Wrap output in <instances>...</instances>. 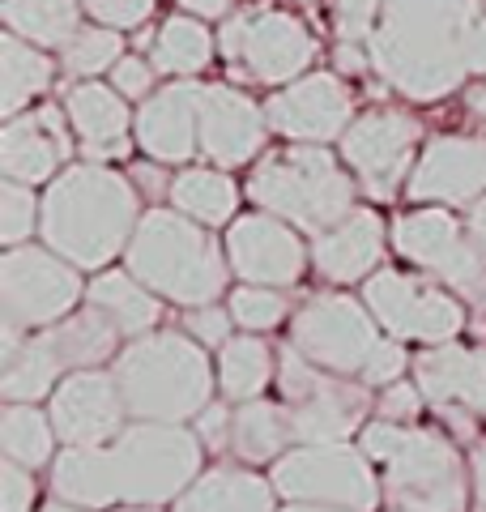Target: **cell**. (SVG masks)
<instances>
[{
  "mask_svg": "<svg viewBox=\"0 0 486 512\" xmlns=\"http://www.w3.org/2000/svg\"><path fill=\"white\" fill-rule=\"evenodd\" d=\"M469 483H474V508L486 512V436L474 440V453H469Z\"/></svg>",
  "mask_w": 486,
  "mask_h": 512,
  "instance_id": "47",
  "label": "cell"
},
{
  "mask_svg": "<svg viewBox=\"0 0 486 512\" xmlns=\"http://www.w3.org/2000/svg\"><path fill=\"white\" fill-rule=\"evenodd\" d=\"M469 64H474V73H486V13L474 30V47H469Z\"/></svg>",
  "mask_w": 486,
  "mask_h": 512,
  "instance_id": "50",
  "label": "cell"
},
{
  "mask_svg": "<svg viewBox=\"0 0 486 512\" xmlns=\"http://www.w3.org/2000/svg\"><path fill=\"white\" fill-rule=\"evenodd\" d=\"M269 137V116L256 107L248 94L222 82H209L201 90V154L214 167L231 171L252 163L265 150Z\"/></svg>",
  "mask_w": 486,
  "mask_h": 512,
  "instance_id": "21",
  "label": "cell"
},
{
  "mask_svg": "<svg viewBox=\"0 0 486 512\" xmlns=\"http://www.w3.org/2000/svg\"><path fill=\"white\" fill-rule=\"evenodd\" d=\"M359 448L376 466L384 504L393 512H469V466L440 431L371 419L359 431Z\"/></svg>",
  "mask_w": 486,
  "mask_h": 512,
  "instance_id": "4",
  "label": "cell"
},
{
  "mask_svg": "<svg viewBox=\"0 0 486 512\" xmlns=\"http://www.w3.org/2000/svg\"><path fill=\"white\" fill-rule=\"evenodd\" d=\"M201 82L171 77L137 107V146L154 163H188L201 154Z\"/></svg>",
  "mask_w": 486,
  "mask_h": 512,
  "instance_id": "22",
  "label": "cell"
},
{
  "mask_svg": "<svg viewBox=\"0 0 486 512\" xmlns=\"http://www.w3.org/2000/svg\"><path fill=\"white\" fill-rule=\"evenodd\" d=\"M81 299V278L69 256L56 248L18 244L0 256V342H18L64 320Z\"/></svg>",
  "mask_w": 486,
  "mask_h": 512,
  "instance_id": "9",
  "label": "cell"
},
{
  "mask_svg": "<svg viewBox=\"0 0 486 512\" xmlns=\"http://www.w3.org/2000/svg\"><path fill=\"white\" fill-rule=\"evenodd\" d=\"M482 13V0H384L367 39L371 69L414 103L444 99L474 73L469 47Z\"/></svg>",
  "mask_w": 486,
  "mask_h": 512,
  "instance_id": "2",
  "label": "cell"
},
{
  "mask_svg": "<svg viewBox=\"0 0 486 512\" xmlns=\"http://www.w3.org/2000/svg\"><path fill=\"white\" fill-rule=\"evenodd\" d=\"M278 512H350V508H333V504H299V500H286V508Z\"/></svg>",
  "mask_w": 486,
  "mask_h": 512,
  "instance_id": "51",
  "label": "cell"
},
{
  "mask_svg": "<svg viewBox=\"0 0 486 512\" xmlns=\"http://www.w3.org/2000/svg\"><path fill=\"white\" fill-rule=\"evenodd\" d=\"M116 512H162L158 504H120Z\"/></svg>",
  "mask_w": 486,
  "mask_h": 512,
  "instance_id": "54",
  "label": "cell"
},
{
  "mask_svg": "<svg viewBox=\"0 0 486 512\" xmlns=\"http://www.w3.org/2000/svg\"><path fill=\"white\" fill-rule=\"evenodd\" d=\"M393 244L414 269L444 282L469 308H486V252L444 205H423L393 222Z\"/></svg>",
  "mask_w": 486,
  "mask_h": 512,
  "instance_id": "11",
  "label": "cell"
},
{
  "mask_svg": "<svg viewBox=\"0 0 486 512\" xmlns=\"http://www.w3.org/2000/svg\"><path fill=\"white\" fill-rule=\"evenodd\" d=\"M231 414L218 402H209L201 414H197V436L205 444V453H231Z\"/></svg>",
  "mask_w": 486,
  "mask_h": 512,
  "instance_id": "46",
  "label": "cell"
},
{
  "mask_svg": "<svg viewBox=\"0 0 486 512\" xmlns=\"http://www.w3.org/2000/svg\"><path fill=\"white\" fill-rule=\"evenodd\" d=\"M218 47L231 73L256 86H286L316 60L312 30L282 9H243L239 18L222 26Z\"/></svg>",
  "mask_w": 486,
  "mask_h": 512,
  "instance_id": "12",
  "label": "cell"
},
{
  "mask_svg": "<svg viewBox=\"0 0 486 512\" xmlns=\"http://www.w3.org/2000/svg\"><path fill=\"white\" fill-rule=\"evenodd\" d=\"M410 201L418 205H469L486 197V137H440L410 171Z\"/></svg>",
  "mask_w": 486,
  "mask_h": 512,
  "instance_id": "23",
  "label": "cell"
},
{
  "mask_svg": "<svg viewBox=\"0 0 486 512\" xmlns=\"http://www.w3.org/2000/svg\"><path fill=\"white\" fill-rule=\"evenodd\" d=\"M414 380L427 406L452 423L457 436H469L486 419V346L435 342L414 355Z\"/></svg>",
  "mask_w": 486,
  "mask_h": 512,
  "instance_id": "16",
  "label": "cell"
},
{
  "mask_svg": "<svg viewBox=\"0 0 486 512\" xmlns=\"http://www.w3.org/2000/svg\"><path fill=\"white\" fill-rule=\"evenodd\" d=\"M469 107H474V116L486 124V86H478L474 94H469Z\"/></svg>",
  "mask_w": 486,
  "mask_h": 512,
  "instance_id": "52",
  "label": "cell"
},
{
  "mask_svg": "<svg viewBox=\"0 0 486 512\" xmlns=\"http://www.w3.org/2000/svg\"><path fill=\"white\" fill-rule=\"evenodd\" d=\"M56 440L60 436L52 414L39 410V402H9L0 414V448H5V457L22 461L30 470H43L52 461Z\"/></svg>",
  "mask_w": 486,
  "mask_h": 512,
  "instance_id": "36",
  "label": "cell"
},
{
  "mask_svg": "<svg viewBox=\"0 0 486 512\" xmlns=\"http://www.w3.org/2000/svg\"><path fill=\"white\" fill-rule=\"evenodd\" d=\"M171 205L188 218L205 222V227H231L239 210V188L222 167H188L171 180L167 188Z\"/></svg>",
  "mask_w": 486,
  "mask_h": 512,
  "instance_id": "32",
  "label": "cell"
},
{
  "mask_svg": "<svg viewBox=\"0 0 486 512\" xmlns=\"http://www.w3.org/2000/svg\"><path fill=\"white\" fill-rule=\"evenodd\" d=\"M278 393L290 410L295 444H346L359 436L371 414V384L354 376L324 372L295 346L278 355Z\"/></svg>",
  "mask_w": 486,
  "mask_h": 512,
  "instance_id": "8",
  "label": "cell"
},
{
  "mask_svg": "<svg viewBox=\"0 0 486 512\" xmlns=\"http://www.w3.org/2000/svg\"><path fill=\"white\" fill-rule=\"evenodd\" d=\"M354 184L342 163L312 141H295L265 154L248 175V197L290 227L320 235L354 210Z\"/></svg>",
  "mask_w": 486,
  "mask_h": 512,
  "instance_id": "7",
  "label": "cell"
},
{
  "mask_svg": "<svg viewBox=\"0 0 486 512\" xmlns=\"http://www.w3.org/2000/svg\"><path fill=\"white\" fill-rule=\"evenodd\" d=\"M47 414H52V423H56L60 444H69V448H99L128 427L124 423L128 402L120 393V380H116V372H103V367L69 372V380L56 384Z\"/></svg>",
  "mask_w": 486,
  "mask_h": 512,
  "instance_id": "17",
  "label": "cell"
},
{
  "mask_svg": "<svg viewBox=\"0 0 486 512\" xmlns=\"http://www.w3.org/2000/svg\"><path fill=\"white\" fill-rule=\"evenodd\" d=\"M380 256H384V218L376 210H359V205L337 227L312 239V269L333 286L367 282L376 274Z\"/></svg>",
  "mask_w": 486,
  "mask_h": 512,
  "instance_id": "24",
  "label": "cell"
},
{
  "mask_svg": "<svg viewBox=\"0 0 486 512\" xmlns=\"http://www.w3.org/2000/svg\"><path fill=\"white\" fill-rule=\"evenodd\" d=\"M226 308H231V316H235L239 329H248V333H269V329H278L282 320H286L290 303H286V295H282V286L243 282V286H235V291H231Z\"/></svg>",
  "mask_w": 486,
  "mask_h": 512,
  "instance_id": "38",
  "label": "cell"
},
{
  "mask_svg": "<svg viewBox=\"0 0 486 512\" xmlns=\"http://www.w3.org/2000/svg\"><path fill=\"white\" fill-rule=\"evenodd\" d=\"M0 355H5V363H0V397L5 402H43L56 393L60 376L69 372L43 329L0 346Z\"/></svg>",
  "mask_w": 486,
  "mask_h": 512,
  "instance_id": "27",
  "label": "cell"
},
{
  "mask_svg": "<svg viewBox=\"0 0 486 512\" xmlns=\"http://www.w3.org/2000/svg\"><path fill=\"white\" fill-rule=\"evenodd\" d=\"M43 333L52 338L56 355L64 359L69 372H81V367H103L107 359H116L124 350V342H128L116 320H111L103 308H94V303L73 308L69 316L56 320V325H47Z\"/></svg>",
  "mask_w": 486,
  "mask_h": 512,
  "instance_id": "28",
  "label": "cell"
},
{
  "mask_svg": "<svg viewBox=\"0 0 486 512\" xmlns=\"http://www.w3.org/2000/svg\"><path fill=\"white\" fill-rule=\"evenodd\" d=\"M73 154L69 141V111L47 103L22 116H9V124L0 128V171L5 180L18 184H47L64 171Z\"/></svg>",
  "mask_w": 486,
  "mask_h": 512,
  "instance_id": "20",
  "label": "cell"
},
{
  "mask_svg": "<svg viewBox=\"0 0 486 512\" xmlns=\"http://www.w3.org/2000/svg\"><path fill=\"white\" fill-rule=\"evenodd\" d=\"M116 380L133 419L188 423L214 402L218 372L209 367V346L188 329H150L124 342L116 355Z\"/></svg>",
  "mask_w": 486,
  "mask_h": 512,
  "instance_id": "5",
  "label": "cell"
},
{
  "mask_svg": "<svg viewBox=\"0 0 486 512\" xmlns=\"http://www.w3.org/2000/svg\"><path fill=\"white\" fill-rule=\"evenodd\" d=\"M52 86V60L43 56V47L26 43L22 35L0 39V111L5 116H22L26 103Z\"/></svg>",
  "mask_w": 486,
  "mask_h": 512,
  "instance_id": "33",
  "label": "cell"
},
{
  "mask_svg": "<svg viewBox=\"0 0 486 512\" xmlns=\"http://www.w3.org/2000/svg\"><path fill=\"white\" fill-rule=\"evenodd\" d=\"M329 9H333L337 39L342 43H367L371 30H376V22H380L384 0H329Z\"/></svg>",
  "mask_w": 486,
  "mask_h": 512,
  "instance_id": "40",
  "label": "cell"
},
{
  "mask_svg": "<svg viewBox=\"0 0 486 512\" xmlns=\"http://www.w3.org/2000/svg\"><path fill=\"white\" fill-rule=\"evenodd\" d=\"M39 218H43V201H35L30 184H18V180L0 184V239H5L9 248L26 244V239L35 235Z\"/></svg>",
  "mask_w": 486,
  "mask_h": 512,
  "instance_id": "39",
  "label": "cell"
},
{
  "mask_svg": "<svg viewBox=\"0 0 486 512\" xmlns=\"http://www.w3.org/2000/svg\"><path fill=\"white\" fill-rule=\"evenodd\" d=\"M141 222L137 188L103 163L64 167L43 197V244L77 269H103L128 248Z\"/></svg>",
  "mask_w": 486,
  "mask_h": 512,
  "instance_id": "3",
  "label": "cell"
},
{
  "mask_svg": "<svg viewBox=\"0 0 486 512\" xmlns=\"http://www.w3.org/2000/svg\"><path fill=\"white\" fill-rule=\"evenodd\" d=\"M60 60H64V73L81 77V82H94L99 73L116 69L120 64V35L116 26H81L77 35L69 39V47H60Z\"/></svg>",
  "mask_w": 486,
  "mask_h": 512,
  "instance_id": "37",
  "label": "cell"
},
{
  "mask_svg": "<svg viewBox=\"0 0 486 512\" xmlns=\"http://www.w3.org/2000/svg\"><path fill=\"white\" fill-rule=\"evenodd\" d=\"M81 0H5V26L35 47H69L81 30Z\"/></svg>",
  "mask_w": 486,
  "mask_h": 512,
  "instance_id": "35",
  "label": "cell"
},
{
  "mask_svg": "<svg viewBox=\"0 0 486 512\" xmlns=\"http://www.w3.org/2000/svg\"><path fill=\"white\" fill-rule=\"evenodd\" d=\"M226 261H231V269L243 282L290 291L303 278L312 252H307L299 231L286 218L261 210V214H239L226 227Z\"/></svg>",
  "mask_w": 486,
  "mask_h": 512,
  "instance_id": "18",
  "label": "cell"
},
{
  "mask_svg": "<svg viewBox=\"0 0 486 512\" xmlns=\"http://www.w3.org/2000/svg\"><path fill=\"white\" fill-rule=\"evenodd\" d=\"M269 128L286 141H337L354 120V99L342 77L333 73H303L295 82H286L282 90H273V99L265 103Z\"/></svg>",
  "mask_w": 486,
  "mask_h": 512,
  "instance_id": "19",
  "label": "cell"
},
{
  "mask_svg": "<svg viewBox=\"0 0 486 512\" xmlns=\"http://www.w3.org/2000/svg\"><path fill=\"white\" fill-rule=\"evenodd\" d=\"M64 111L77 133V146L90 163H107V158H124L128 150V133H133V111H128L124 94L99 86V82H81L64 94Z\"/></svg>",
  "mask_w": 486,
  "mask_h": 512,
  "instance_id": "25",
  "label": "cell"
},
{
  "mask_svg": "<svg viewBox=\"0 0 486 512\" xmlns=\"http://www.w3.org/2000/svg\"><path fill=\"white\" fill-rule=\"evenodd\" d=\"M363 299L380 329L397 342H452L465 329V308L461 295H452L444 282L435 278H414L401 269H376L363 282Z\"/></svg>",
  "mask_w": 486,
  "mask_h": 512,
  "instance_id": "14",
  "label": "cell"
},
{
  "mask_svg": "<svg viewBox=\"0 0 486 512\" xmlns=\"http://www.w3.org/2000/svg\"><path fill=\"white\" fill-rule=\"evenodd\" d=\"M43 512H90V508H81V504H69V500H56V504H47Z\"/></svg>",
  "mask_w": 486,
  "mask_h": 512,
  "instance_id": "53",
  "label": "cell"
},
{
  "mask_svg": "<svg viewBox=\"0 0 486 512\" xmlns=\"http://www.w3.org/2000/svg\"><path fill=\"white\" fill-rule=\"evenodd\" d=\"M427 397L423 389H418V380H393L384 384V389L376 393V419H388V423H414L418 414H423Z\"/></svg>",
  "mask_w": 486,
  "mask_h": 512,
  "instance_id": "41",
  "label": "cell"
},
{
  "mask_svg": "<svg viewBox=\"0 0 486 512\" xmlns=\"http://www.w3.org/2000/svg\"><path fill=\"white\" fill-rule=\"evenodd\" d=\"M86 299L116 320L128 342L158 329V320H162V295H154L128 265L124 269H103V274L86 286Z\"/></svg>",
  "mask_w": 486,
  "mask_h": 512,
  "instance_id": "30",
  "label": "cell"
},
{
  "mask_svg": "<svg viewBox=\"0 0 486 512\" xmlns=\"http://www.w3.org/2000/svg\"><path fill=\"white\" fill-rule=\"evenodd\" d=\"M154 60H141V56H120V64L111 69V82L124 99H150L154 90Z\"/></svg>",
  "mask_w": 486,
  "mask_h": 512,
  "instance_id": "45",
  "label": "cell"
},
{
  "mask_svg": "<svg viewBox=\"0 0 486 512\" xmlns=\"http://www.w3.org/2000/svg\"><path fill=\"white\" fill-rule=\"evenodd\" d=\"M465 231L474 235V244L486 252V197H478V201L465 205Z\"/></svg>",
  "mask_w": 486,
  "mask_h": 512,
  "instance_id": "48",
  "label": "cell"
},
{
  "mask_svg": "<svg viewBox=\"0 0 486 512\" xmlns=\"http://www.w3.org/2000/svg\"><path fill=\"white\" fill-rule=\"evenodd\" d=\"M273 380H278V359H273V346L261 338V333H239V338H231L222 346V355H218V393L231 406L261 397Z\"/></svg>",
  "mask_w": 486,
  "mask_h": 512,
  "instance_id": "31",
  "label": "cell"
},
{
  "mask_svg": "<svg viewBox=\"0 0 486 512\" xmlns=\"http://www.w3.org/2000/svg\"><path fill=\"white\" fill-rule=\"evenodd\" d=\"M184 13H197V18H222V13H231L235 0H180Z\"/></svg>",
  "mask_w": 486,
  "mask_h": 512,
  "instance_id": "49",
  "label": "cell"
},
{
  "mask_svg": "<svg viewBox=\"0 0 486 512\" xmlns=\"http://www.w3.org/2000/svg\"><path fill=\"white\" fill-rule=\"evenodd\" d=\"M418 141H423L418 116L397 107H371L342 133V163L371 201H393L401 184H410Z\"/></svg>",
  "mask_w": 486,
  "mask_h": 512,
  "instance_id": "15",
  "label": "cell"
},
{
  "mask_svg": "<svg viewBox=\"0 0 486 512\" xmlns=\"http://www.w3.org/2000/svg\"><path fill=\"white\" fill-rule=\"evenodd\" d=\"M273 495V478L248 466H214L197 474V483L175 500V512H278Z\"/></svg>",
  "mask_w": 486,
  "mask_h": 512,
  "instance_id": "26",
  "label": "cell"
},
{
  "mask_svg": "<svg viewBox=\"0 0 486 512\" xmlns=\"http://www.w3.org/2000/svg\"><path fill=\"white\" fill-rule=\"evenodd\" d=\"M205 444L184 423L137 419L99 448H64L52 461L56 500L90 512L116 504H167L197 483Z\"/></svg>",
  "mask_w": 486,
  "mask_h": 512,
  "instance_id": "1",
  "label": "cell"
},
{
  "mask_svg": "<svg viewBox=\"0 0 486 512\" xmlns=\"http://www.w3.org/2000/svg\"><path fill=\"white\" fill-rule=\"evenodd\" d=\"M269 478L282 500L299 504H333L350 512H376L384 504L371 457L350 444H295L273 461Z\"/></svg>",
  "mask_w": 486,
  "mask_h": 512,
  "instance_id": "10",
  "label": "cell"
},
{
  "mask_svg": "<svg viewBox=\"0 0 486 512\" xmlns=\"http://www.w3.org/2000/svg\"><path fill=\"white\" fill-rule=\"evenodd\" d=\"M290 346L303 350L324 372L363 380L376 350L384 346V333H380V320L371 316L367 299L312 295L295 312V320H290Z\"/></svg>",
  "mask_w": 486,
  "mask_h": 512,
  "instance_id": "13",
  "label": "cell"
},
{
  "mask_svg": "<svg viewBox=\"0 0 486 512\" xmlns=\"http://www.w3.org/2000/svg\"><path fill=\"white\" fill-rule=\"evenodd\" d=\"M295 448V427H290L286 402H239L231 414V453L243 466H273L282 453Z\"/></svg>",
  "mask_w": 486,
  "mask_h": 512,
  "instance_id": "29",
  "label": "cell"
},
{
  "mask_svg": "<svg viewBox=\"0 0 486 512\" xmlns=\"http://www.w3.org/2000/svg\"><path fill=\"white\" fill-rule=\"evenodd\" d=\"M124 265L154 295L180 308H201L226 291V252L205 222L180 210H145L124 248Z\"/></svg>",
  "mask_w": 486,
  "mask_h": 512,
  "instance_id": "6",
  "label": "cell"
},
{
  "mask_svg": "<svg viewBox=\"0 0 486 512\" xmlns=\"http://www.w3.org/2000/svg\"><path fill=\"white\" fill-rule=\"evenodd\" d=\"M81 5H86V13L94 22L116 26V30L150 22V13H154V0H81Z\"/></svg>",
  "mask_w": 486,
  "mask_h": 512,
  "instance_id": "44",
  "label": "cell"
},
{
  "mask_svg": "<svg viewBox=\"0 0 486 512\" xmlns=\"http://www.w3.org/2000/svg\"><path fill=\"white\" fill-rule=\"evenodd\" d=\"M0 512H35V470L13 457L0 466Z\"/></svg>",
  "mask_w": 486,
  "mask_h": 512,
  "instance_id": "43",
  "label": "cell"
},
{
  "mask_svg": "<svg viewBox=\"0 0 486 512\" xmlns=\"http://www.w3.org/2000/svg\"><path fill=\"white\" fill-rule=\"evenodd\" d=\"M231 325H235L231 308H218V303H201V308H188V316H184V329L209 350L214 346L222 350L226 342H231Z\"/></svg>",
  "mask_w": 486,
  "mask_h": 512,
  "instance_id": "42",
  "label": "cell"
},
{
  "mask_svg": "<svg viewBox=\"0 0 486 512\" xmlns=\"http://www.w3.org/2000/svg\"><path fill=\"white\" fill-rule=\"evenodd\" d=\"M209 56H214V35H209L205 18H197V13H175V18H167L158 26L154 52H150L158 73L197 77V73H205Z\"/></svg>",
  "mask_w": 486,
  "mask_h": 512,
  "instance_id": "34",
  "label": "cell"
}]
</instances>
